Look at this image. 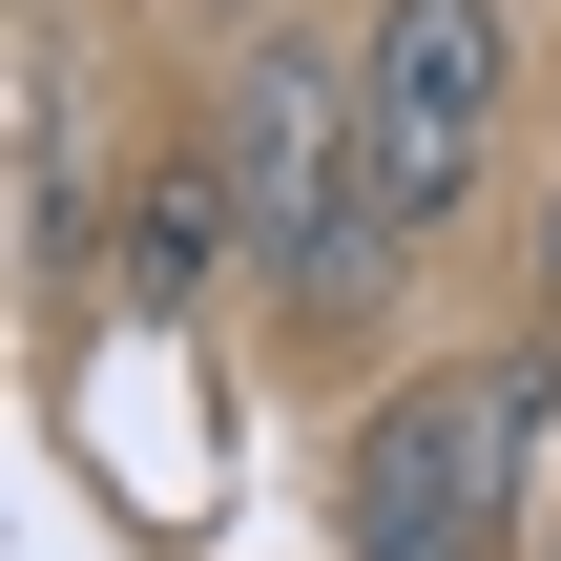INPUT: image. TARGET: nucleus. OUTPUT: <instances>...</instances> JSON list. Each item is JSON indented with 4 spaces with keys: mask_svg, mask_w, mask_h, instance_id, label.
Instances as JSON below:
<instances>
[{
    "mask_svg": "<svg viewBox=\"0 0 561 561\" xmlns=\"http://www.w3.org/2000/svg\"><path fill=\"white\" fill-rule=\"evenodd\" d=\"M208 146H229L250 291H271L291 333H375V291H396L416 250H396V208H375V104H354V42H333V21H250V62H229Z\"/></svg>",
    "mask_w": 561,
    "mask_h": 561,
    "instance_id": "f257e3e1",
    "label": "nucleus"
},
{
    "mask_svg": "<svg viewBox=\"0 0 561 561\" xmlns=\"http://www.w3.org/2000/svg\"><path fill=\"white\" fill-rule=\"evenodd\" d=\"M541 458H561V333L416 354L333 458V541L354 561H541Z\"/></svg>",
    "mask_w": 561,
    "mask_h": 561,
    "instance_id": "f03ea898",
    "label": "nucleus"
},
{
    "mask_svg": "<svg viewBox=\"0 0 561 561\" xmlns=\"http://www.w3.org/2000/svg\"><path fill=\"white\" fill-rule=\"evenodd\" d=\"M354 104H375V208L396 250H437L500 167V104H520V0H375L354 21Z\"/></svg>",
    "mask_w": 561,
    "mask_h": 561,
    "instance_id": "7ed1b4c3",
    "label": "nucleus"
},
{
    "mask_svg": "<svg viewBox=\"0 0 561 561\" xmlns=\"http://www.w3.org/2000/svg\"><path fill=\"white\" fill-rule=\"evenodd\" d=\"M208 271H250V229H229V146H167V167H146V187L104 208V291H125V312L167 333V312H187Z\"/></svg>",
    "mask_w": 561,
    "mask_h": 561,
    "instance_id": "20e7f679",
    "label": "nucleus"
},
{
    "mask_svg": "<svg viewBox=\"0 0 561 561\" xmlns=\"http://www.w3.org/2000/svg\"><path fill=\"white\" fill-rule=\"evenodd\" d=\"M83 250V104H62V42H21V271Z\"/></svg>",
    "mask_w": 561,
    "mask_h": 561,
    "instance_id": "39448f33",
    "label": "nucleus"
},
{
    "mask_svg": "<svg viewBox=\"0 0 561 561\" xmlns=\"http://www.w3.org/2000/svg\"><path fill=\"white\" fill-rule=\"evenodd\" d=\"M541 333H561V208H541Z\"/></svg>",
    "mask_w": 561,
    "mask_h": 561,
    "instance_id": "423d86ee",
    "label": "nucleus"
},
{
    "mask_svg": "<svg viewBox=\"0 0 561 561\" xmlns=\"http://www.w3.org/2000/svg\"><path fill=\"white\" fill-rule=\"evenodd\" d=\"M541 561H561V520H541Z\"/></svg>",
    "mask_w": 561,
    "mask_h": 561,
    "instance_id": "0eeeda50",
    "label": "nucleus"
}]
</instances>
